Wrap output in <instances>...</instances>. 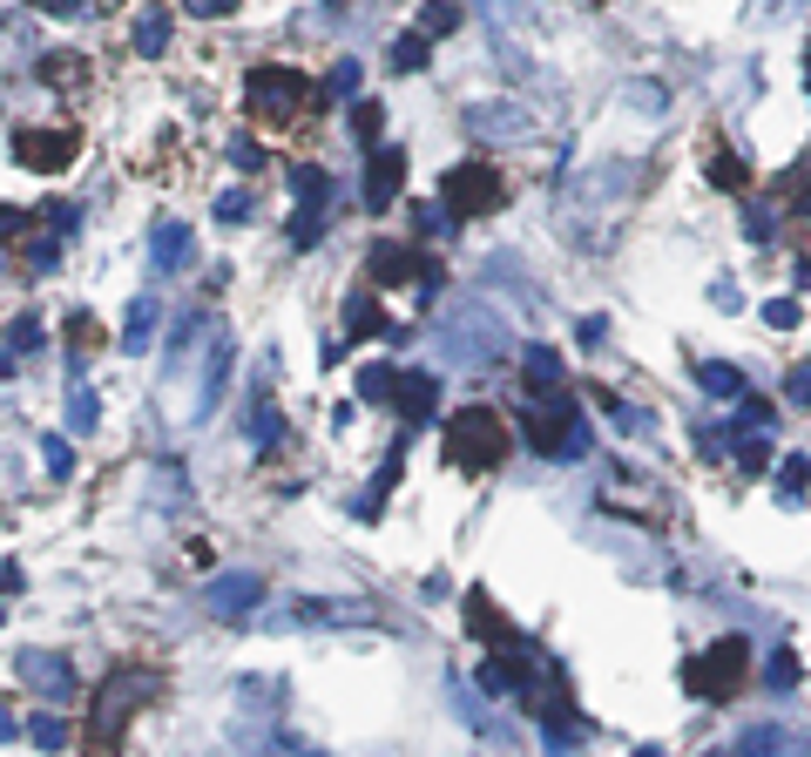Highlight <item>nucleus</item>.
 <instances>
[{
  "mask_svg": "<svg viewBox=\"0 0 811 757\" xmlns=\"http://www.w3.org/2000/svg\"><path fill=\"white\" fill-rule=\"evenodd\" d=\"M508 447H514V433H508V420H500L494 406H460L447 420V460L460 473H494L500 460H508Z\"/></svg>",
  "mask_w": 811,
  "mask_h": 757,
  "instance_id": "f257e3e1",
  "label": "nucleus"
},
{
  "mask_svg": "<svg viewBox=\"0 0 811 757\" xmlns=\"http://www.w3.org/2000/svg\"><path fill=\"white\" fill-rule=\"evenodd\" d=\"M744 676H751V643H744V635H723V643H710L697 663H683V690L723 703L730 690L744 684Z\"/></svg>",
  "mask_w": 811,
  "mask_h": 757,
  "instance_id": "f03ea898",
  "label": "nucleus"
},
{
  "mask_svg": "<svg viewBox=\"0 0 811 757\" xmlns=\"http://www.w3.org/2000/svg\"><path fill=\"white\" fill-rule=\"evenodd\" d=\"M244 102H251L257 123H291V115L304 102H318V95H312V82H304L298 68H251L244 74Z\"/></svg>",
  "mask_w": 811,
  "mask_h": 757,
  "instance_id": "7ed1b4c3",
  "label": "nucleus"
},
{
  "mask_svg": "<svg viewBox=\"0 0 811 757\" xmlns=\"http://www.w3.org/2000/svg\"><path fill=\"white\" fill-rule=\"evenodd\" d=\"M500 196H508V176H500L494 163H480V156H474V163H453L447 183H440V204L453 217H494Z\"/></svg>",
  "mask_w": 811,
  "mask_h": 757,
  "instance_id": "20e7f679",
  "label": "nucleus"
},
{
  "mask_svg": "<svg viewBox=\"0 0 811 757\" xmlns=\"http://www.w3.org/2000/svg\"><path fill=\"white\" fill-rule=\"evenodd\" d=\"M136 697H142V684H136V676L129 669H115L108 676V684L95 690V710H89V731H82V750L89 757H102L115 737H123V724H129V716H136Z\"/></svg>",
  "mask_w": 811,
  "mask_h": 757,
  "instance_id": "39448f33",
  "label": "nucleus"
},
{
  "mask_svg": "<svg viewBox=\"0 0 811 757\" xmlns=\"http://www.w3.org/2000/svg\"><path fill=\"white\" fill-rule=\"evenodd\" d=\"M521 433H528V447H534V454H555V460H561V454H568V460H582V454H589L582 413H575V400H561V392H555V406H548V413H528Z\"/></svg>",
  "mask_w": 811,
  "mask_h": 757,
  "instance_id": "423d86ee",
  "label": "nucleus"
},
{
  "mask_svg": "<svg viewBox=\"0 0 811 757\" xmlns=\"http://www.w3.org/2000/svg\"><path fill=\"white\" fill-rule=\"evenodd\" d=\"M291 190H298V217H291V244L312 251L325 237V210H332V176L312 163H291Z\"/></svg>",
  "mask_w": 811,
  "mask_h": 757,
  "instance_id": "0eeeda50",
  "label": "nucleus"
},
{
  "mask_svg": "<svg viewBox=\"0 0 811 757\" xmlns=\"http://www.w3.org/2000/svg\"><path fill=\"white\" fill-rule=\"evenodd\" d=\"M366 271H372V285H379V291H399V285H427V291H433V285H440L433 264L419 257L413 244H393V237L366 251Z\"/></svg>",
  "mask_w": 811,
  "mask_h": 757,
  "instance_id": "6e6552de",
  "label": "nucleus"
},
{
  "mask_svg": "<svg viewBox=\"0 0 811 757\" xmlns=\"http://www.w3.org/2000/svg\"><path fill=\"white\" fill-rule=\"evenodd\" d=\"M14 149H21L27 170H68L74 149H82V136H74V129H21Z\"/></svg>",
  "mask_w": 811,
  "mask_h": 757,
  "instance_id": "1a4fd4ad",
  "label": "nucleus"
},
{
  "mask_svg": "<svg viewBox=\"0 0 811 757\" xmlns=\"http://www.w3.org/2000/svg\"><path fill=\"white\" fill-rule=\"evenodd\" d=\"M406 183V149H372V163H366V210H393V196Z\"/></svg>",
  "mask_w": 811,
  "mask_h": 757,
  "instance_id": "9d476101",
  "label": "nucleus"
},
{
  "mask_svg": "<svg viewBox=\"0 0 811 757\" xmlns=\"http://www.w3.org/2000/svg\"><path fill=\"white\" fill-rule=\"evenodd\" d=\"M257 595H264V582H257V575H217L204 603H210V616L237 622V616H251V609H257Z\"/></svg>",
  "mask_w": 811,
  "mask_h": 757,
  "instance_id": "9b49d317",
  "label": "nucleus"
},
{
  "mask_svg": "<svg viewBox=\"0 0 811 757\" xmlns=\"http://www.w3.org/2000/svg\"><path fill=\"white\" fill-rule=\"evenodd\" d=\"M393 406H399L406 433H413V426H427V420H433V406H440V379H433V372H406V379H399V392H393Z\"/></svg>",
  "mask_w": 811,
  "mask_h": 757,
  "instance_id": "f8f14e48",
  "label": "nucleus"
},
{
  "mask_svg": "<svg viewBox=\"0 0 811 757\" xmlns=\"http://www.w3.org/2000/svg\"><path fill=\"white\" fill-rule=\"evenodd\" d=\"M14 669H21V684L48 690V697H68V690H74V669H68V656H55V650H27Z\"/></svg>",
  "mask_w": 811,
  "mask_h": 757,
  "instance_id": "ddd939ff",
  "label": "nucleus"
},
{
  "mask_svg": "<svg viewBox=\"0 0 811 757\" xmlns=\"http://www.w3.org/2000/svg\"><path fill=\"white\" fill-rule=\"evenodd\" d=\"M223 386H230V339H217V352H210V366H204V392H197V420H204V413H217V400H223Z\"/></svg>",
  "mask_w": 811,
  "mask_h": 757,
  "instance_id": "4468645a",
  "label": "nucleus"
},
{
  "mask_svg": "<svg viewBox=\"0 0 811 757\" xmlns=\"http://www.w3.org/2000/svg\"><path fill=\"white\" fill-rule=\"evenodd\" d=\"M379 332H385V311H379V298H372V291L345 298V339H379Z\"/></svg>",
  "mask_w": 811,
  "mask_h": 757,
  "instance_id": "2eb2a0df",
  "label": "nucleus"
},
{
  "mask_svg": "<svg viewBox=\"0 0 811 757\" xmlns=\"http://www.w3.org/2000/svg\"><path fill=\"white\" fill-rule=\"evenodd\" d=\"M189 257H197V244H189V230H183V223H163V230H157V271L170 277V271H183Z\"/></svg>",
  "mask_w": 811,
  "mask_h": 757,
  "instance_id": "dca6fc26",
  "label": "nucleus"
},
{
  "mask_svg": "<svg viewBox=\"0 0 811 757\" xmlns=\"http://www.w3.org/2000/svg\"><path fill=\"white\" fill-rule=\"evenodd\" d=\"M528 392H541V400H555V392H561V358L548 345L528 352Z\"/></svg>",
  "mask_w": 811,
  "mask_h": 757,
  "instance_id": "f3484780",
  "label": "nucleus"
},
{
  "mask_svg": "<svg viewBox=\"0 0 811 757\" xmlns=\"http://www.w3.org/2000/svg\"><path fill=\"white\" fill-rule=\"evenodd\" d=\"M123 345H129V352H149V345H157V298H136V305H129Z\"/></svg>",
  "mask_w": 811,
  "mask_h": 757,
  "instance_id": "a211bd4d",
  "label": "nucleus"
},
{
  "mask_svg": "<svg viewBox=\"0 0 811 757\" xmlns=\"http://www.w3.org/2000/svg\"><path fill=\"white\" fill-rule=\"evenodd\" d=\"M278 433H285V420H278V406H270V392L257 386V413H251V447H257V454H270V447H278Z\"/></svg>",
  "mask_w": 811,
  "mask_h": 757,
  "instance_id": "6ab92c4d",
  "label": "nucleus"
},
{
  "mask_svg": "<svg viewBox=\"0 0 811 757\" xmlns=\"http://www.w3.org/2000/svg\"><path fill=\"white\" fill-rule=\"evenodd\" d=\"M697 386L717 392V400H744V372L723 366V358H710V366H697Z\"/></svg>",
  "mask_w": 811,
  "mask_h": 757,
  "instance_id": "aec40b11",
  "label": "nucleus"
},
{
  "mask_svg": "<svg viewBox=\"0 0 811 757\" xmlns=\"http://www.w3.org/2000/svg\"><path fill=\"white\" fill-rule=\"evenodd\" d=\"M170 48V14L163 8H142V21H136V55H163Z\"/></svg>",
  "mask_w": 811,
  "mask_h": 757,
  "instance_id": "412c9836",
  "label": "nucleus"
},
{
  "mask_svg": "<svg viewBox=\"0 0 811 757\" xmlns=\"http://www.w3.org/2000/svg\"><path fill=\"white\" fill-rule=\"evenodd\" d=\"M710 183H717V190H744V183H751L744 156H738V149H717V156H710Z\"/></svg>",
  "mask_w": 811,
  "mask_h": 757,
  "instance_id": "4be33fe9",
  "label": "nucleus"
},
{
  "mask_svg": "<svg viewBox=\"0 0 811 757\" xmlns=\"http://www.w3.org/2000/svg\"><path fill=\"white\" fill-rule=\"evenodd\" d=\"M393 392H399V372L393 366H366L359 372V400H393Z\"/></svg>",
  "mask_w": 811,
  "mask_h": 757,
  "instance_id": "5701e85b",
  "label": "nucleus"
},
{
  "mask_svg": "<svg viewBox=\"0 0 811 757\" xmlns=\"http://www.w3.org/2000/svg\"><path fill=\"white\" fill-rule=\"evenodd\" d=\"M393 68H399V74L427 68V34H419V27H413V34H399V42H393Z\"/></svg>",
  "mask_w": 811,
  "mask_h": 757,
  "instance_id": "b1692460",
  "label": "nucleus"
},
{
  "mask_svg": "<svg viewBox=\"0 0 811 757\" xmlns=\"http://www.w3.org/2000/svg\"><path fill=\"white\" fill-rule=\"evenodd\" d=\"M453 27H460V0H433V8L419 14V34H427V42L433 34H453Z\"/></svg>",
  "mask_w": 811,
  "mask_h": 757,
  "instance_id": "393cba45",
  "label": "nucleus"
},
{
  "mask_svg": "<svg viewBox=\"0 0 811 757\" xmlns=\"http://www.w3.org/2000/svg\"><path fill=\"white\" fill-rule=\"evenodd\" d=\"M95 413H102V406H95V392H89V386H74V392H68V420H74V433H95Z\"/></svg>",
  "mask_w": 811,
  "mask_h": 757,
  "instance_id": "a878e982",
  "label": "nucleus"
},
{
  "mask_svg": "<svg viewBox=\"0 0 811 757\" xmlns=\"http://www.w3.org/2000/svg\"><path fill=\"white\" fill-rule=\"evenodd\" d=\"M379 129H385V108H379V102H359V108H352V136L379 149Z\"/></svg>",
  "mask_w": 811,
  "mask_h": 757,
  "instance_id": "bb28decb",
  "label": "nucleus"
},
{
  "mask_svg": "<svg viewBox=\"0 0 811 757\" xmlns=\"http://www.w3.org/2000/svg\"><path fill=\"white\" fill-rule=\"evenodd\" d=\"M804 481H811V460H804V454H791V460L778 467V494H785V501H798V494H804Z\"/></svg>",
  "mask_w": 811,
  "mask_h": 757,
  "instance_id": "cd10ccee",
  "label": "nucleus"
},
{
  "mask_svg": "<svg viewBox=\"0 0 811 757\" xmlns=\"http://www.w3.org/2000/svg\"><path fill=\"white\" fill-rule=\"evenodd\" d=\"M352 89H359V61H338V68H332V82H325V95H318V108L338 102V95H352Z\"/></svg>",
  "mask_w": 811,
  "mask_h": 757,
  "instance_id": "c85d7f7f",
  "label": "nucleus"
},
{
  "mask_svg": "<svg viewBox=\"0 0 811 757\" xmlns=\"http://www.w3.org/2000/svg\"><path fill=\"white\" fill-rule=\"evenodd\" d=\"M27 737L42 744V750H61V744H68V724H61V716H34V724H27Z\"/></svg>",
  "mask_w": 811,
  "mask_h": 757,
  "instance_id": "c756f323",
  "label": "nucleus"
},
{
  "mask_svg": "<svg viewBox=\"0 0 811 757\" xmlns=\"http://www.w3.org/2000/svg\"><path fill=\"white\" fill-rule=\"evenodd\" d=\"M217 217L223 223H251V190H223L217 196Z\"/></svg>",
  "mask_w": 811,
  "mask_h": 757,
  "instance_id": "7c9ffc66",
  "label": "nucleus"
},
{
  "mask_svg": "<svg viewBox=\"0 0 811 757\" xmlns=\"http://www.w3.org/2000/svg\"><path fill=\"white\" fill-rule=\"evenodd\" d=\"M68 345H74V352H95V345H102V332H95V318H89V311H74V318H68Z\"/></svg>",
  "mask_w": 811,
  "mask_h": 757,
  "instance_id": "2f4dec72",
  "label": "nucleus"
},
{
  "mask_svg": "<svg viewBox=\"0 0 811 757\" xmlns=\"http://www.w3.org/2000/svg\"><path fill=\"white\" fill-rule=\"evenodd\" d=\"M798 318H804V311H798V298H771V305H764V325H778V332H791Z\"/></svg>",
  "mask_w": 811,
  "mask_h": 757,
  "instance_id": "473e14b6",
  "label": "nucleus"
},
{
  "mask_svg": "<svg viewBox=\"0 0 811 757\" xmlns=\"http://www.w3.org/2000/svg\"><path fill=\"white\" fill-rule=\"evenodd\" d=\"M8 339H14L21 352H42V345H48V332H42V318H14V332H8Z\"/></svg>",
  "mask_w": 811,
  "mask_h": 757,
  "instance_id": "72a5a7b5",
  "label": "nucleus"
},
{
  "mask_svg": "<svg viewBox=\"0 0 811 757\" xmlns=\"http://www.w3.org/2000/svg\"><path fill=\"white\" fill-rule=\"evenodd\" d=\"M785 400H791V406H811V358H804V366L785 379Z\"/></svg>",
  "mask_w": 811,
  "mask_h": 757,
  "instance_id": "f704fd0d",
  "label": "nucleus"
},
{
  "mask_svg": "<svg viewBox=\"0 0 811 757\" xmlns=\"http://www.w3.org/2000/svg\"><path fill=\"white\" fill-rule=\"evenodd\" d=\"M778 744H785L778 731H751V737L738 744V757H771V750H778Z\"/></svg>",
  "mask_w": 811,
  "mask_h": 757,
  "instance_id": "c9c22d12",
  "label": "nucleus"
},
{
  "mask_svg": "<svg viewBox=\"0 0 811 757\" xmlns=\"http://www.w3.org/2000/svg\"><path fill=\"white\" fill-rule=\"evenodd\" d=\"M595 400H602V413H609L615 426H642V413H636V406H623L615 392H595Z\"/></svg>",
  "mask_w": 811,
  "mask_h": 757,
  "instance_id": "e433bc0d",
  "label": "nucleus"
},
{
  "mask_svg": "<svg viewBox=\"0 0 811 757\" xmlns=\"http://www.w3.org/2000/svg\"><path fill=\"white\" fill-rule=\"evenodd\" d=\"M42 460H48V473L61 481V473L74 467V454H68V440H42Z\"/></svg>",
  "mask_w": 811,
  "mask_h": 757,
  "instance_id": "4c0bfd02",
  "label": "nucleus"
},
{
  "mask_svg": "<svg viewBox=\"0 0 811 757\" xmlns=\"http://www.w3.org/2000/svg\"><path fill=\"white\" fill-rule=\"evenodd\" d=\"M764 460H771V440H738V467L744 473H757Z\"/></svg>",
  "mask_w": 811,
  "mask_h": 757,
  "instance_id": "58836bf2",
  "label": "nucleus"
},
{
  "mask_svg": "<svg viewBox=\"0 0 811 757\" xmlns=\"http://www.w3.org/2000/svg\"><path fill=\"white\" fill-rule=\"evenodd\" d=\"M230 163H237V170H244V176H251V170H257V163H264V149H257V142H244V136H237V142H230Z\"/></svg>",
  "mask_w": 811,
  "mask_h": 757,
  "instance_id": "ea45409f",
  "label": "nucleus"
},
{
  "mask_svg": "<svg viewBox=\"0 0 811 757\" xmlns=\"http://www.w3.org/2000/svg\"><path fill=\"white\" fill-rule=\"evenodd\" d=\"M771 684H778V690H785V684H798V656H791V650L771 656Z\"/></svg>",
  "mask_w": 811,
  "mask_h": 757,
  "instance_id": "a19ab883",
  "label": "nucleus"
},
{
  "mask_svg": "<svg viewBox=\"0 0 811 757\" xmlns=\"http://www.w3.org/2000/svg\"><path fill=\"white\" fill-rule=\"evenodd\" d=\"M189 14H197V21H223V14H237V0H189Z\"/></svg>",
  "mask_w": 811,
  "mask_h": 757,
  "instance_id": "79ce46f5",
  "label": "nucleus"
},
{
  "mask_svg": "<svg viewBox=\"0 0 811 757\" xmlns=\"http://www.w3.org/2000/svg\"><path fill=\"white\" fill-rule=\"evenodd\" d=\"M8 237H27V217H21V210H8V204H0V244H8Z\"/></svg>",
  "mask_w": 811,
  "mask_h": 757,
  "instance_id": "37998d69",
  "label": "nucleus"
},
{
  "mask_svg": "<svg viewBox=\"0 0 811 757\" xmlns=\"http://www.w3.org/2000/svg\"><path fill=\"white\" fill-rule=\"evenodd\" d=\"M791 217H798V223H811V190H798V204H791Z\"/></svg>",
  "mask_w": 811,
  "mask_h": 757,
  "instance_id": "c03bdc74",
  "label": "nucleus"
},
{
  "mask_svg": "<svg viewBox=\"0 0 811 757\" xmlns=\"http://www.w3.org/2000/svg\"><path fill=\"white\" fill-rule=\"evenodd\" d=\"M42 8H48V14H74V8H82V0H42Z\"/></svg>",
  "mask_w": 811,
  "mask_h": 757,
  "instance_id": "a18cd8bd",
  "label": "nucleus"
},
{
  "mask_svg": "<svg viewBox=\"0 0 811 757\" xmlns=\"http://www.w3.org/2000/svg\"><path fill=\"white\" fill-rule=\"evenodd\" d=\"M0 737H14V716L8 710H0Z\"/></svg>",
  "mask_w": 811,
  "mask_h": 757,
  "instance_id": "49530a36",
  "label": "nucleus"
},
{
  "mask_svg": "<svg viewBox=\"0 0 811 757\" xmlns=\"http://www.w3.org/2000/svg\"><path fill=\"white\" fill-rule=\"evenodd\" d=\"M804 89H811V48H804Z\"/></svg>",
  "mask_w": 811,
  "mask_h": 757,
  "instance_id": "de8ad7c7",
  "label": "nucleus"
}]
</instances>
